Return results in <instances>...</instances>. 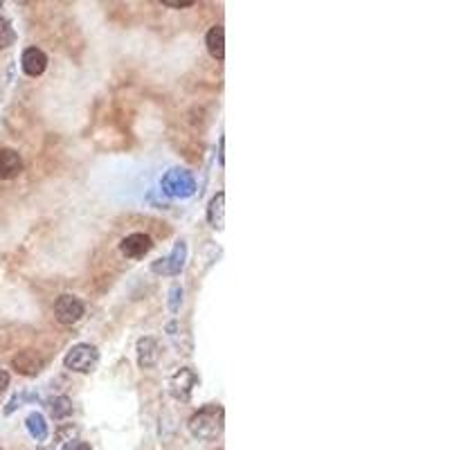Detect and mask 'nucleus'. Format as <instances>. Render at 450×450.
Here are the masks:
<instances>
[{"instance_id": "nucleus-22", "label": "nucleus", "mask_w": 450, "mask_h": 450, "mask_svg": "<svg viewBox=\"0 0 450 450\" xmlns=\"http://www.w3.org/2000/svg\"><path fill=\"white\" fill-rule=\"evenodd\" d=\"M0 450H3V448H0Z\"/></svg>"}, {"instance_id": "nucleus-20", "label": "nucleus", "mask_w": 450, "mask_h": 450, "mask_svg": "<svg viewBox=\"0 0 450 450\" xmlns=\"http://www.w3.org/2000/svg\"><path fill=\"white\" fill-rule=\"evenodd\" d=\"M7 385H9V374L5 372V369H0V392H3Z\"/></svg>"}, {"instance_id": "nucleus-16", "label": "nucleus", "mask_w": 450, "mask_h": 450, "mask_svg": "<svg viewBox=\"0 0 450 450\" xmlns=\"http://www.w3.org/2000/svg\"><path fill=\"white\" fill-rule=\"evenodd\" d=\"M16 43V32H14V25H11V20L0 16V50L5 48H11V45Z\"/></svg>"}, {"instance_id": "nucleus-15", "label": "nucleus", "mask_w": 450, "mask_h": 450, "mask_svg": "<svg viewBox=\"0 0 450 450\" xmlns=\"http://www.w3.org/2000/svg\"><path fill=\"white\" fill-rule=\"evenodd\" d=\"M48 408H50V414L54 419H65L73 414V401L68 396H54Z\"/></svg>"}, {"instance_id": "nucleus-3", "label": "nucleus", "mask_w": 450, "mask_h": 450, "mask_svg": "<svg viewBox=\"0 0 450 450\" xmlns=\"http://www.w3.org/2000/svg\"><path fill=\"white\" fill-rule=\"evenodd\" d=\"M97 363H99V351H97V347H92L88 342L75 344L63 358V365L77 374H90L92 369L97 367Z\"/></svg>"}, {"instance_id": "nucleus-12", "label": "nucleus", "mask_w": 450, "mask_h": 450, "mask_svg": "<svg viewBox=\"0 0 450 450\" xmlns=\"http://www.w3.org/2000/svg\"><path fill=\"white\" fill-rule=\"evenodd\" d=\"M205 45H207V52H210L216 61H223L225 59V30L221 25H214L210 32H207Z\"/></svg>"}, {"instance_id": "nucleus-1", "label": "nucleus", "mask_w": 450, "mask_h": 450, "mask_svg": "<svg viewBox=\"0 0 450 450\" xmlns=\"http://www.w3.org/2000/svg\"><path fill=\"white\" fill-rule=\"evenodd\" d=\"M223 417H225L223 408L207 406L189 419V432L196 439H203V442L216 439V437L223 432Z\"/></svg>"}, {"instance_id": "nucleus-8", "label": "nucleus", "mask_w": 450, "mask_h": 450, "mask_svg": "<svg viewBox=\"0 0 450 450\" xmlns=\"http://www.w3.org/2000/svg\"><path fill=\"white\" fill-rule=\"evenodd\" d=\"M20 68L27 77H41L48 68V56L39 48H27L20 56Z\"/></svg>"}, {"instance_id": "nucleus-14", "label": "nucleus", "mask_w": 450, "mask_h": 450, "mask_svg": "<svg viewBox=\"0 0 450 450\" xmlns=\"http://www.w3.org/2000/svg\"><path fill=\"white\" fill-rule=\"evenodd\" d=\"M25 425H27V432L32 435V439L37 442H45L48 439V423H45L43 414L41 412H32L30 417L25 419Z\"/></svg>"}, {"instance_id": "nucleus-5", "label": "nucleus", "mask_w": 450, "mask_h": 450, "mask_svg": "<svg viewBox=\"0 0 450 450\" xmlns=\"http://www.w3.org/2000/svg\"><path fill=\"white\" fill-rule=\"evenodd\" d=\"M196 385H199V376H196V372L189 367H180L178 372L169 378V392L176 401H189Z\"/></svg>"}, {"instance_id": "nucleus-4", "label": "nucleus", "mask_w": 450, "mask_h": 450, "mask_svg": "<svg viewBox=\"0 0 450 450\" xmlns=\"http://www.w3.org/2000/svg\"><path fill=\"white\" fill-rule=\"evenodd\" d=\"M86 313V306L84 302L79 297L75 295H61V297H56V302H54V318L61 322V325H77L79 320L84 318Z\"/></svg>"}, {"instance_id": "nucleus-19", "label": "nucleus", "mask_w": 450, "mask_h": 450, "mask_svg": "<svg viewBox=\"0 0 450 450\" xmlns=\"http://www.w3.org/2000/svg\"><path fill=\"white\" fill-rule=\"evenodd\" d=\"M65 450H90V446H88L86 442H73Z\"/></svg>"}, {"instance_id": "nucleus-18", "label": "nucleus", "mask_w": 450, "mask_h": 450, "mask_svg": "<svg viewBox=\"0 0 450 450\" xmlns=\"http://www.w3.org/2000/svg\"><path fill=\"white\" fill-rule=\"evenodd\" d=\"M163 5L165 7H174V9H185V7H192L196 3H194V0H165Z\"/></svg>"}, {"instance_id": "nucleus-13", "label": "nucleus", "mask_w": 450, "mask_h": 450, "mask_svg": "<svg viewBox=\"0 0 450 450\" xmlns=\"http://www.w3.org/2000/svg\"><path fill=\"white\" fill-rule=\"evenodd\" d=\"M223 207H225V194L218 192L214 199L210 201V207H207V221L214 230H223Z\"/></svg>"}, {"instance_id": "nucleus-17", "label": "nucleus", "mask_w": 450, "mask_h": 450, "mask_svg": "<svg viewBox=\"0 0 450 450\" xmlns=\"http://www.w3.org/2000/svg\"><path fill=\"white\" fill-rule=\"evenodd\" d=\"M180 302H182V286H171L169 291V311L171 313H176V311L180 308Z\"/></svg>"}, {"instance_id": "nucleus-6", "label": "nucleus", "mask_w": 450, "mask_h": 450, "mask_svg": "<svg viewBox=\"0 0 450 450\" xmlns=\"http://www.w3.org/2000/svg\"><path fill=\"white\" fill-rule=\"evenodd\" d=\"M185 259H187V244H185V241H178L169 257L158 259V261L151 263V270L156 275H178L185 266Z\"/></svg>"}, {"instance_id": "nucleus-21", "label": "nucleus", "mask_w": 450, "mask_h": 450, "mask_svg": "<svg viewBox=\"0 0 450 450\" xmlns=\"http://www.w3.org/2000/svg\"><path fill=\"white\" fill-rule=\"evenodd\" d=\"M223 146H225V140H223V137H221V140H218V163H225V158H223Z\"/></svg>"}, {"instance_id": "nucleus-9", "label": "nucleus", "mask_w": 450, "mask_h": 450, "mask_svg": "<svg viewBox=\"0 0 450 450\" xmlns=\"http://www.w3.org/2000/svg\"><path fill=\"white\" fill-rule=\"evenodd\" d=\"M23 171V158L14 149H0V180H11Z\"/></svg>"}, {"instance_id": "nucleus-7", "label": "nucleus", "mask_w": 450, "mask_h": 450, "mask_svg": "<svg viewBox=\"0 0 450 450\" xmlns=\"http://www.w3.org/2000/svg\"><path fill=\"white\" fill-rule=\"evenodd\" d=\"M154 248L151 244V237H146V235H140V232H135V235H129L126 237L122 244H120V250H122V255L124 257H129V259H142L149 250Z\"/></svg>"}, {"instance_id": "nucleus-11", "label": "nucleus", "mask_w": 450, "mask_h": 450, "mask_svg": "<svg viewBox=\"0 0 450 450\" xmlns=\"http://www.w3.org/2000/svg\"><path fill=\"white\" fill-rule=\"evenodd\" d=\"M11 365H14V369L18 374H25V376H34L41 372L43 367V358L41 356H37V351H20L14 361H11Z\"/></svg>"}, {"instance_id": "nucleus-2", "label": "nucleus", "mask_w": 450, "mask_h": 450, "mask_svg": "<svg viewBox=\"0 0 450 450\" xmlns=\"http://www.w3.org/2000/svg\"><path fill=\"white\" fill-rule=\"evenodd\" d=\"M160 187L171 199H189L196 192V180L187 169H169L160 180Z\"/></svg>"}, {"instance_id": "nucleus-10", "label": "nucleus", "mask_w": 450, "mask_h": 450, "mask_svg": "<svg viewBox=\"0 0 450 450\" xmlns=\"http://www.w3.org/2000/svg\"><path fill=\"white\" fill-rule=\"evenodd\" d=\"M158 358H160V347L154 338L146 336V338L137 340V365L142 369H149L158 363Z\"/></svg>"}]
</instances>
